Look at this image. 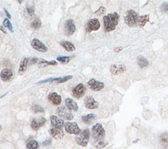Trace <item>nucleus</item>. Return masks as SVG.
I'll return each instance as SVG.
<instances>
[{"label":"nucleus","mask_w":168,"mask_h":149,"mask_svg":"<svg viewBox=\"0 0 168 149\" xmlns=\"http://www.w3.org/2000/svg\"><path fill=\"white\" fill-rule=\"evenodd\" d=\"M126 70V67L123 64H120L118 66L116 64H112L110 66V72L113 75H118V74L124 72Z\"/></svg>","instance_id":"a211bd4d"},{"label":"nucleus","mask_w":168,"mask_h":149,"mask_svg":"<svg viewBox=\"0 0 168 149\" xmlns=\"http://www.w3.org/2000/svg\"><path fill=\"white\" fill-rule=\"evenodd\" d=\"M105 130L100 123H96L92 128V135L95 141H104L105 137Z\"/></svg>","instance_id":"f03ea898"},{"label":"nucleus","mask_w":168,"mask_h":149,"mask_svg":"<svg viewBox=\"0 0 168 149\" xmlns=\"http://www.w3.org/2000/svg\"><path fill=\"white\" fill-rule=\"evenodd\" d=\"M86 89V87L83 83H79L72 89V95L75 98L80 99L85 95Z\"/></svg>","instance_id":"1a4fd4ad"},{"label":"nucleus","mask_w":168,"mask_h":149,"mask_svg":"<svg viewBox=\"0 0 168 149\" xmlns=\"http://www.w3.org/2000/svg\"><path fill=\"white\" fill-rule=\"evenodd\" d=\"M72 78V76H63V77H55V78H53V77H51V82H55V83H64L68 80Z\"/></svg>","instance_id":"b1692460"},{"label":"nucleus","mask_w":168,"mask_h":149,"mask_svg":"<svg viewBox=\"0 0 168 149\" xmlns=\"http://www.w3.org/2000/svg\"><path fill=\"white\" fill-rule=\"evenodd\" d=\"M51 122L52 126H53L54 128H61L64 124L63 120H62L61 118H58L56 116H51Z\"/></svg>","instance_id":"aec40b11"},{"label":"nucleus","mask_w":168,"mask_h":149,"mask_svg":"<svg viewBox=\"0 0 168 149\" xmlns=\"http://www.w3.org/2000/svg\"><path fill=\"white\" fill-rule=\"evenodd\" d=\"M32 62L33 63L38 64V66H42V67H46L49 66V65H52V66H57L58 64L57 62H56L55 61H45L44 59H42V58H34L32 60Z\"/></svg>","instance_id":"9b49d317"},{"label":"nucleus","mask_w":168,"mask_h":149,"mask_svg":"<svg viewBox=\"0 0 168 149\" xmlns=\"http://www.w3.org/2000/svg\"><path fill=\"white\" fill-rule=\"evenodd\" d=\"M119 18V15L117 13L108 14L104 17L103 22L106 32H110L116 29Z\"/></svg>","instance_id":"f257e3e1"},{"label":"nucleus","mask_w":168,"mask_h":149,"mask_svg":"<svg viewBox=\"0 0 168 149\" xmlns=\"http://www.w3.org/2000/svg\"><path fill=\"white\" fill-rule=\"evenodd\" d=\"M4 11H5V13H6V15H7V16L8 17V18H11V15L9 14V12H8L7 10H6L5 9H4Z\"/></svg>","instance_id":"58836bf2"},{"label":"nucleus","mask_w":168,"mask_h":149,"mask_svg":"<svg viewBox=\"0 0 168 149\" xmlns=\"http://www.w3.org/2000/svg\"><path fill=\"white\" fill-rule=\"evenodd\" d=\"M137 63L141 68L147 67L148 65V61L143 57H139L137 58Z\"/></svg>","instance_id":"cd10ccee"},{"label":"nucleus","mask_w":168,"mask_h":149,"mask_svg":"<svg viewBox=\"0 0 168 149\" xmlns=\"http://www.w3.org/2000/svg\"><path fill=\"white\" fill-rule=\"evenodd\" d=\"M13 77V71L10 69H4L1 71L0 73V77L2 81L5 82H8L11 81V79Z\"/></svg>","instance_id":"dca6fc26"},{"label":"nucleus","mask_w":168,"mask_h":149,"mask_svg":"<svg viewBox=\"0 0 168 149\" xmlns=\"http://www.w3.org/2000/svg\"><path fill=\"white\" fill-rule=\"evenodd\" d=\"M149 21V15H143V16H140L138 18V22L137 24L139 26L142 28L145 26V24H147Z\"/></svg>","instance_id":"a878e982"},{"label":"nucleus","mask_w":168,"mask_h":149,"mask_svg":"<svg viewBox=\"0 0 168 149\" xmlns=\"http://www.w3.org/2000/svg\"><path fill=\"white\" fill-rule=\"evenodd\" d=\"M28 62H29V58L27 57L24 58L22 60L20 64L19 69H18V74L22 75V74H23L26 72V70L27 69V65L28 63Z\"/></svg>","instance_id":"412c9836"},{"label":"nucleus","mask_w":168,"mask_h":149,"mask_svg":"<svg viewBox=\"0 0 168 149\" xmlns=\"http://www.w3.org/2000/svg\"><path fill=\"white\" fill-rule=\"evenodd\" d=\"M18 3H22V1H18Z\"/></svg>","instance_id":"a19ab883"},{"label":"nucleus","mask_w":168,"mask_h":149,"mask_svg":"<svg viewBox=\"0 0 168 149\" xmlns=\"http://www.w3.org/2000/svg\"><path fill=\"white\" fill-rule=\"evenodd\" d=\"M3 24H4V26L6 28H7L11 31V32H13V26H12V24L11 23V22L9 21V20L8 18H5L4 20V23H3Z\"/></svg>","instance_id":"2f4dec72"},{"label":"nucleus","mask_w":168,"mask_h":149,"mask_svg":"<svg viewBox=\"0 0 168 149\" xmlns=\"http://www.w3.org/2000/svg\"><path fill=\"white\" fill-rule=\"evenodd\" d=\"M1 129H2V127H1V126H0V131H1Z\"/></svg>","instance_id":"ea45409f"},{"label":"nucleus","mask_w":168,"mask_h":149,"mask_svg":"<svg viewBox=\"0 0 168 149\" xmlns=\"http://www.w3.org/2000/svg\"><path fill=\"white\" fill-rule=\"evenodd\" d=\"M161 11L164 13H168V3H164L161 5Z\"/></svg>","instance_id":"72a5a7b5"},{"label":"nucleus","mask_w":168,"mask_h":149,"mask_svg":"<svg viewBox=\"0 0 168 149\" xmlns=\"http://www.w3.org/2000/svg\"><path fill=\"white\" fill-rule=\"evenodd\" d=\"M101 27V24L97 18H93V19L89 20L85 26V30L87 32L90 33L92 31L98 30Z\"/></svg>","instance_id":"423d86ee"},{"label":"nucleus","mask_w":168,"mask_h":149,"mask_svg":"<svg viewBox=\"0 0 168 149\" xmlns=\"http://www.w3.org/2000/svg\"><path fill=\"white\" fill-rule=\"evenodd\" d=\"M51 135L55 139H61L64 137V131L62 128H53L49 130Z\"/></svg>","instance_id":"f3484780"},{"label":"nucleus","mask_w":168,"mask_h":149,"mask_svg":"<svg viewBox=\"0 0 168 149\" xmlns=\"http://www.w3.org/2000/svg\"><path fill=\"white\" fill-rule=\"evenodd\" d=\"M160 144L164 148H168V133H165L161 134L160 138Z\"/></svg>","instance_id":"393cba45"},{"label":"nucleus","mask_w":168,"mask_h":149,"mask_svg":"<svg viewBox=\"0 0 168 149\" xmlns=\"http://www.w3.org/2000/svg\"><path fill=\"white\" fill-rule=\"evenodd\" d=\"M31 110L34 113H43L44 112V109H43V108L40 106V105L38 104H34L32 105V108H31Z\"/></svg>","instance_id":"c756f323"},{"label":"nucleus","mask_w":168,"mask_h":149,"mask_svg":"<svg viewBox=\"0 0 168 149\" xmlns=\"http://www.w3.org/2000/svg\"><path fill=\"white\" fill-rule=\"evenodd\" d=\"M138 15L134 11L129 10L127 13V16L125 17V23L127 26L133 27L137 26L138 22Z\"/></svg>","instance_id":"20e7f679"},{"label":"nucleus","mask_w":168,"mask_h":149,"mask_svg":"<svg viewBox=\"0 0 168 149\" xmlns=\"http://www.w3.org/2000/svg\"><path fill=\"white\" fill-rule=\"evenodd\" d=\"M31 45H32V47L34 49H36V50L38 51L39 52L45 53L48 51L47 47L44 43H42L41 41H39V39L36 38H34L32 39V42H31Z\"/></svg>","instance_id":"9d476101"},{"label":"nucleus","mask_w":168,"mask_h":149,"mask_svg":"<svg viewBox=\"0 0 168 149\" xmlns=\"http://www.w3.org/2000/svg\"><path fill=\"white\" fill-rule=\"evenodd\" d=\"M64 128L66 131L70 134L78 135L82 132L78 125L76 122H66L64 124Z\"/></svg>","instance_id":"39448f33"},{"label":"nucleus","mask_w":168,"mask_h":149,"mask_svg":"<svg viewBox=\"0 0 168 149\" xmlns=\"http://www.w3.org/2000/svg\"><path fill=\"white\" fill-rule=\"evenodd\" d=\"M45 122L46 120L43 117H41L38 120L34 118L31 122V128H32V129L35 130V131H37V130L39 129V128L44 126Z\"/></svg>","instance_id":"2eb2a0df"},{"label":"nucleus","mask_w":168,"mask_h":149,"mask_svg":"<svg viewBox=\"0 0 168 149\" xmlns=\"http://www.w3.org/2000/svg\"><path fill=\"white\" fill-rule=\"evenodd\" d=\"M88 84L90 88V89H91L92 90H93V91H101V90L103 89L104 87V83L98 82L97 81V80H95V79L90 80L88 82Z\"/></svg>","instance_id":"f8f14e48"},{"label":"nucleus","mask_w":168,"mask_h":149,"mask_svg":"<svg viewBox=\"0 0 168 149\" xmlns=\"http://www.w3.org/2000/svg\"><path fill=\"white\" fill-rule=\"evenodd\" d=\"M26 9H27L28 13L30 16L32 17L34 15V12H35V10H34V8L33 6H27Z\"/></svg>","instance_id":"f704fd0d"},{"label":"nucleus","mask_w":168,"mask_h":149,"mask_svg":"<svg viewBox=\"0 0 168 149\" xmlns=\"http://www.w3.org/2000/svg\"><path fill=\"white\" fill-rule=\"evenodd\" d=\"M72 58L71 57H59L57 58V60L63 64H67Z\"/></svg>","instance_id":"473e14b6"},{"label":"nucleus","mask_w":168,"mask_h":149,"mask_svg":"<svg viewBox=\"0 0 168 149\" xmlns=\"http://www.w3.org/2000/svg\"><path fill=\"white\" fill-rule=\"evenodd\" d=\"M84 104L85 107L88 108V109H95V108H98L99 103L97 101H96L94 98L92 97H87L85 100H84Z\"/></svg>","instance_id":"4468645a"},{"label":"nucleus","mask_w":168,"mask_h":149,"mask_svg":"<svg viewBox=\"0 0 168 149\" xmlns=\"http://www.w3.org/2000/svg\"><path fill=\"white\" fill-rule=\"evenodd\" d=\"M105 12H106L105 8L103 7H101L97 11H95V14L97 15H101L102 14H104Z\"/></svg>","instance_id":"c9c22d12"},{"label":"nucleus","mask_w":168,"mask_h":149,"mask_svg":"<svg viewBox=\"0 0 168 149\" xmlns=\"http://www.w3.org/2000/svg\"><path fill=\"white\" fill-rule=\"evenodd\" d=\"M26 147L28 149H38L39 144L35 140H31L27 143Z\"/></svg>","instance_id":"c85d7f7f"},{"label":"nucleus","mask_w":168,"mask_h":149,"mask_svg":"<svg viewBox=\"0 0 168 149\" xmlns=\"http://www.w3.org/2000/svg\"><path fill=\"white\" fill-rule=\"evenodd\" d=\"M57 113L58 115L64 120H71L74 118L73 114L70 112L67 108H65L64 107H58L57 108Z\"/></svg>","instance_id":"0eeeda50"},{"label":"nucleus","mask_w":168,"mask_h":149,"mask_svg":"<svg viewBox=\"0 0 168 149\" xmlns=\"http://www.w3.org/2000/svg\"><path fill=\"white\" fill-rule=\"evenodd\" d=\"M76 29V26L72 20L69 19L65 22L64 28V32L65 35H66L67 36H72L75 32Z\"/></svg>","instance_id":"6e6552de"},{"label":"nucleus","mask_w":168,"mask_h":149,"mask_svg":"<svg viewBox=\"0 0 168 149\" xmlns=\"http://www.w3.org/2000/svg\"><path fill=\"white\" fill-rule=\"evenodd\" d=\"M65 103L66 105V108L69 110H73L74 112H77L78 110V106L76 102L73 99L70 98H68L65 100Z\"/></svg>","instance_id":"6ab92c4d"},{"label":"nucleus","mask_w":168,"mask_h":149,"mask_svg":"<svg viewBox=\"0 0 168 149\" xmlns=\"http://www.w3.org/2000/svg\"><path fill=\"white\" fill-rule=\"evenodd\" d=\"M123 49V47H116L114 49V51L116 52V53H118V52H120L121 51H122Z\"/></svg>","instance_id":"e433bc0d"},{"label":"nucleus","mask_w":168,"mask_h":149,"mask_svg":"<svg viewBox=\"0 0 168 149\" xmlns=\"http://www.w3.org/2000/svg\"><path fill=\"white\" fill-rule=\"evenodd\" d=\"M48 100L54 106H58L61 103L62 98L61 95H58L57 93L53 92L49 94Z\"/></svg>","instance_id":"ddd939ff"},{"label":"nucleus","mask_w":168,"mask_h":149,"mask_svg":"<svg viewBox=\"0 0 168 149\" xmlns=\"http://www.w3.org/2000/svg\"><path fill=\"white\" fill-rule=\"evenodd\" d=\"M90 137V131L88 129H85L80 134L76 137V142L77 145L82 147H86L88 145Z\"/></svg>","instance_id":"7ed1b4c3"},{"label":"nucleus","mask_w":168,"mask_h":149,"mask_svg":"<svg viewBox=\"0 0 168 149\" xmlns=\"http://www.w3.org/2000/svg\"><path fill=\"white\" fill-rule=\"evenodd\" d=\"M60 44L62 47H64L66 50L68 52H72L75 51L76 47L72 43L70 42H67V41H63L60 42Z\"/></svg>","instance_id":"4be33fe9"},{"label":"nucleus","mask_w":168,"mask_h":149,"mask_svg":"<svg viewBox=\"0 0 168 149\" xmlns=\"http://www.w3.org/2000/svg\"><path fill=\"white\" fill-rule=\"evenodd\" d=\"M0 30H1V32H4V33L5 34H7V31H6V30H5L4 28L3 27V26H0Z\"/></svg>","instance_id":"4c0bfd02"},{"label":"nucleus","mask_w":168,"mask_h":149,"mask_svg":"<svg viewBox=\"0 0 168 149\" xmlns=\"http://www.w3.org/2000/svg\"><path fill=\"white\" fill-rule=\"evenodd\" d=\"M93 145H94V147L96 148H102L105 147L107 143L104 141H95Z\"/></svg>","instance_id":"7c9ffc66"},{"label":"nucleus","mask_w":168,"mask_h":149,"mask_svg":"<svg viewBox=\"0 0 168 149\" xmlns=\"http://www.w3.org/2000/svg\"><path fill=\"white\" fill-rule=\"evenodd\" d=\"M41 26H42V22L41 20L38 18H35V19L33 20L32 23H31V27L34 30H38L41 28Z\"/></svg>","instance_id":"bb28decb"},{"label":"nucleus","mask_w":168,"mask_h":149,"mask_svg":"<svg viewBox=\"0 0 168 149\" xmlns=\"http://www.w3.org/2000/svg\"><path fill=\"white\" fill-rule=\"evenodd\" d=\"M95 115L93 114H89L86 116H83L82 117V120L83 122L87 125H90L93 123V121L95 120Z\"/></svg>","instance_id":"5701e85b"}]
</instances>
